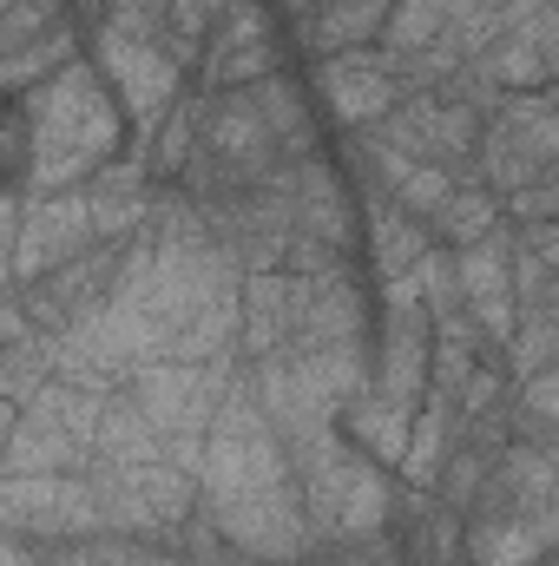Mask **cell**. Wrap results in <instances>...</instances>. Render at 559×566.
Returning a JSON list of instances; mask_svg holds the SVG:
<instances>
[{
    "label": "cell",
    "mask_w": 559,
    "mask_h": 566,
    "mask_svg": "<svg viewBox=\"0 0 559 566\" xmlns=\"http://www.w3.org/2000/svg\"><path fill=\"white\" fill-rule=\"evenodd\" d=\"M33 165V126L20 113V99H0V185H13Z\"/></svg>",
    "instance_id": "cell-1"
}]
</instances>
